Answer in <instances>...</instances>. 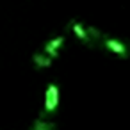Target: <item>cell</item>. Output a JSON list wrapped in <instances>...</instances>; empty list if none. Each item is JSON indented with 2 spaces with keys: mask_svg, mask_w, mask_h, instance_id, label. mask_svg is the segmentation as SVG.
<instances>
[{
  "mask_svg": "<svg viewBox=\"0 0 130 130\" xmlns=\"http://www.w3.org/2000/svg\"><path fill=\"white\" fill-rule=\"evenodd\" d=\"M57 105H59V87L55 84H48L46 93H45V107H43V112H46V114L55 112L57 110Z\"/></svg>",
  "mask_w": 130,
  "mask_h": 130,
  "instance_id": "6da1fadb",
  "label": "cell"
},
{
  "mask_svg": "<svg viewBox=\"0 0 130 130\" xmlns=\"http://www.w3.org/2000/svg\"><path fill=\"white\" fill-rule=\"evenodd\" d=\"M32 130H55V123L46 119V118H39V119L34 121Z\"/></svg>",
  "mask_w": 130,
  "mask_h": 130,
  "instance_id": "8992f818",
  "label": "cell"
},
{
  "mask_svg": "<svg viewBox=\"0 0 130 130\" xmlns=\"http://www.w3.org/2000/svg\"><path fill=\"white\" fill-rule=\"evenodd\" d=\"M103 46H105L109 52H112L114 55L123 57V59H126V57H128V54H130L128 46H126L125 43H121V41L114 39V38H107V36H105V39H103Z\"/></svg>",
  "mask_w": 130,
  "mask_h": 130,
  "instance_id": "7a4b0ae2",
  "label": "cell"
},
{
  "mask_svg": "<svg viewBox=\"0 0 130 130\" xmlns=\"http://www.w3.org/2000/svg\"><path fill=\"white\" fill-rule=\"evenodd\" d=\"M70 27H71V30H73V34L82 41V43H86V45H89V46H93V43H91V38H89V32H87V25H82L80 22H70Z\"/></svg>",
  "mask_w": 130,
  "mask_h": 130,
  "instance_id": "3957f363",
  "label": "cell"
},
{
  "mask_svg": "<svg viewBox=\"0 0 130 130\" xmlns=\"http://www.w3.org/2000/svg\"><path fill=\"white\" fill-rule=\"evenodd\" d=\"M32 61H34V66L39 68V70H45V68H50V66H52V57L46 55L45 52H38V54H34Z\"/></svg>",
  "mask_w": 130,
  "mask_h": 130,
  "instance_id": "5b68a950",
  "label": "cell"
},
{
  "mask_svg": "<svg viewBox=\"0 0 130 130\" xmlns=\"http://www.w3.org/2000/svg\"><path fill=\"white\" fill-rule=\"evenodd\" d=\"M62 45H64V36H57V38L50 39V41L45 45L43 52H45L46 55H50L52 59H55V57L59 55V50H61V46H62Z\"/></svg>",
  "mask_w": 130,
  "mask_h": 130,
  "instance_id": "277c9868",
  "label": "cell"
}]
</instances>
